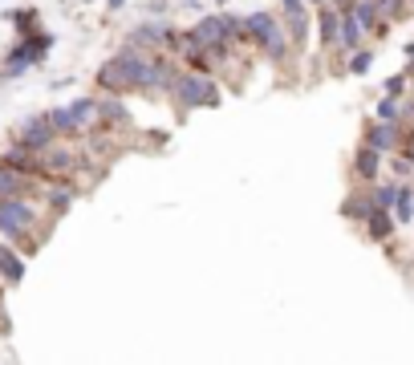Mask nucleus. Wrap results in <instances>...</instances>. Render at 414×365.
I'll return each instance as SVG.
<instances>
[{
    "instance_id": "nucleus-1",
    "label": "nucleus",
    "mask_w": 414,
    "mask_h": 365,
    "mask_svg": "<svg viewBox=\"0 0 414 365\" xmlns=\"http://www.w3.org/2000/svg\"><path fill=\"white\" fill-rule=\"evenodd\" d=\"M147 69H150V53H142L138 45L126 41V49H118L114 57H106L94 73V82L106 89V94H130V89H142L147 85Z\"/></svg>"
},
{
    "instance_id": "nucleus-2",
    "label": "nucleus",
    "mask_w": 414,
    "mask_h": 365,
    "mask_svg": "<svg viewBox=\"0 0 414 365\" xmlns=\"http://www.w3.org/2000/svg\"><path fill=\"white\" fill-rule=\"evenodd\" d=\"M240 25H244V45L260 49L272 66H284V57L293 49V37H288L281 17H272L268 8H256L248 17H240Z\"/></svg>"
},
{
    "instance_id": "nucleus-3",
    "label": "nucleus",
    "mask_w": 414,
    "mask_h": 365,
    "mask_svg": "<svg viewBox=\"0 0 414 365\" xmlns=\"http://www.w3.org/2000/svg\"><path fill=\"white\" fill-rule=\"evenodd\" d=\"M171 101L179 106V114H191V110H216L224 94H219V85L212 82V73H203V69H183L175 89H171Z\"/></svg>"
},
{
    "instance_id": "nucleus-4",
    "label": "nucleus",
    "mask_w": 414,
    "mask_h": 365,
    "mask_svg": "<svg viewBox=\"0 0 414 365\" xmlns=\"http://www.w3.org/2000/svg\"><path fill=\"white\" fill-rule=\"evenodd\" d=\"M49 45H53V33H25L8 49V61H4V78H20L25 69H33V66H41L45 57H49Z\"/></svg>"
},
{
    "instance_id": "nucleus-5",
    "label": "nucleus",
    "mask_w": 414,
    "mask_h": 365,
    "mask_svg": "<svg viewBox=\"0 0 414 365\" xmlns=\"http://www.w3.org/2000/svg\"><path fill=\"white\" fill-rule=\"evenodd\" d=\"M33 219H37V211L20 199V195L0 199V232L8 235V240H25L29 228H33Z\"/></svg>"
},
{
    "instance_id": "nucleus-6",
    "label": "nucleus",
    "mask_w": 414,
    "mask_h": 365,
    "mask_svg": "<svg viewBox=\"0 0 414 365\" xmlns=\"http://www.w3.org/2000/svg\"><path fill=\"white\" fill-rule=\"evenodd\" d=\"M126 41L138 45V49H171V41H175V25H171L166 17H150V20H142V25H134Z\"/></svg>"
},
{
    "instance_id": "nucleus-7",
    "label": "nucleus",
    "mask_w": 414,
    "mask_h": 365,
    "mask_svg": "<svg viewBox=\"0 0 414 365\" xmlns=\"http://www.w3.org/2000/svg\"><path fill=\"white\" fill-rule=\"evenodd\" d=\"M175 82H179V69L171 66V57L150 53V69H147V85H142V94H150V98H171Z\"/></svg>"
},
{
    "instance_id": "nucleus-8",
    "label": "nucleus",
    "mask_w": 414,
    "mask_h": 365,
    "mask_svg": "<svg viewBox=\"0 0 414 365\" xmlns=\"http://www.w3.org/2000/svg\"><path fill=\"white\" fill-rule=\"evenodd\" d=\"M53 138H57V130H53L49 114H33L29 122H20L17 147H25V150H33V154H41V150H49V147H53Z\"/></svg>"
},
{
    "instance_id": "nucleus-9",
    "label": "nucleus",
    "mask_w": 414,
    "mask_h": 365,
    "mask_svg": "<svg viewBox=\"0 0 414 365\" xmlns=\"http://www.w3.org/2000/svg\"><path fill=\"white\" fill-rule=\"evenodd\" d=\"M362 142L365 147H374V150H382V154L390 159V154L402 147V126H398V122H378V118H374V122L365 126Z\"/></svg>"
},
{
    "instance_id": "nucleus-10",
    "label": "nucleus",
    "mask_w": 414,
    "mask_h": 365,
    "mask_svg": "<svg viewBox=\"0 0 414 365\" xmlns=\"http://www.w3.org/2000/svg\"><path fill=\"white\" fill-rule=\"evenodd\" d=\"M382 159H386V154H382V150H374V147H358L353 150V179L358 182H378L382 179Z\"/></svg>"
},
{
    "instance_id": "nucleus-11",
    "label": "nucleus",
    "mask_w": 414,
    "mask_h": 365,
    "mask_svg": "<svg viewBox=\"0 0 414 365\" xmlns=\"http://www.w3.org/2000/svg\"><path fill=\"white\" fill-rule=\"evenodd\" d=\"M281 13H284V29L293 41H305L309 37V0H281Z\"/></svg>"
},
{
    "instance_id": "nucleus-12",
    "label": "nucleus",
    "mask_w": 414,
    "mask_h": 365,
    "mask_svg": "<svg viewBox=\"0 0 414 365\" xmlns=\"http://www.w3.org/2000/svg\"><path fill=\"white\" fill-rule=\"evenodd\" d=\"M337 33H341V8L321 4L317 8V41H321V49H337Z\"/></svg>"
},
{
    "instance_id": "nucleus-13",
    "label": "nucleus",
    "mask_w": 414,
    "mask_h": 365,
    "mask_svg": "<svg viewBox=\"0 0 414 365\" xmlns=\"http://www.w3.org/2000/svg\"><path fill=\"white\" fill-rule=\"evenodd\" d=\"M353 17H358V25H362L365 33H374V37L390 33V20H382L378 0H353Z\"/></svg>"
},
{
    "instance_id": "nucleus-14",
    "label": "nucleus",
    "mask_w": 414,
    "mask_h": 365,
    "mask_svg": "<svg viewBox=\"0 0 414 365\" xmlns=\"http://www.w3.org/2000/svg\"><path fill=\"white\" fill-rule=\"evenodd\" d=\"M394 228H398V219H394V211H390V207H374V211L365 216V235H370L374 244H390Z\"/></svg>"
},
{
    "instance_id": "nucleus-15",
    "label": "nucleus",
    "mask_w": 414,
    "mask_h": 365,
    "mask_svg": "<svg viewBox=\"0 0 414 365\" xmlns=\"http://www.w3.org/2000/svg\"><path fill=\"white\" fill-rule=\"evenodd\" d=\"M374 207H378V203H374V191H370V182H365L362 191H353V195L341 199V216H346L349 223H365V216H370Z\"/></svg>"
},
{
    "instance_id": "nucleus-16",
    "label": "nucleus",
    "mask_w": 414,
    "mask_h": 365,
    "mask_svg": "<svg viewBox=\"0 0 414 365\" xmlns=\"http://www.w3.org/2000/svg\"><path fill=\"white\" fill-rule=\"evenodd\" d=\"M362 37H365V29L358 25V17H353V4H349V8H341V33H337V49H346V53L362 49Z\"/></svg>"
},
{
    "instance_id": "nucleus-17",
    "label": "nucleus",
    "mask_w": 414,
    "mask_h": 365,
    "mask_svg": "<svg viewBox=\"0 0 414 365\" xmlns=\"http://www.w3.org/2000/svg\"><path fill=\"white\" fill-rule=\"evenodd\" d=\"M98 118L106 122V126H126V122H130V110H126L122 94H106V98H98Z\"/></svg>"
},
{
    "instance_id": "nucleus-18",
    "label": "nucleus",
    "mask_w": 414,
    "mask_h": 365,
    "mask_svg": "<svg viewBox=\"0 0 414 365\" xmlns=\"http://www.w3.org/2000/svg\"><path fill=\"white\" fill-rule=\"evenodd\" d=\"M0 276H4L8 284H20V280H25V260H20L8 244H0Z\"/></svg>"
},
{
    "instance_id": "nucleus-19",
    "label": "nucleus",
    "mask_w": 414,
    "mask_h": 365,
    "mask_svg": "<svg viewBox=\"0 0 414 365\" xmlns=\"http://www.w3.org/2000/svg\"><path fill=\"white\" fill-rule=\"evenodd\" d=\"M69 114H73V122H78V130H85V126H94L98 122V98H73L69 101Z\"/></svg>"
},
{
    "instance_id": "nucleus-20",
    "label": "nucleus",
    "mask_w": 414,
    "mask_h": 365,
    "mask_svg": "<svg viewBox=\"0 0 414 365\" xmlns=\"http://www.w3.org/2000/svg\"><path fill=\"white\" fill-rule=\"evenodd\" d=\"M390 211H394L398 223H414V187L410 182H398V199Z\"/></svg>"
},
{
    "instance_id": "nucleus-21",
    "label": "nucleus",
    "mask_w": 414,
    "mask_h": 365,
    "mask_svg": "<svg viewBox=\"0 0 414 365\" xmlns=\"http://www.w3.org/2000/svg\"><path fill=\"white\" fill-rule=\"evenodd\" d=\"M402 114H406L402 98H390V94H382L378 106H374V118H378V122H402Z\"/></svg>"
},
{
    "instance_id": "nucleus-22",
    "label": "nucleus",
    "mask_w": 414,
    "mask_h": 365,
    "mask_svg": "<svg viewBox=\"0 0 414 365\" xmlns=\"http://www.w3.org/2000/svg\"><path fill=\"white\" fill-rule=\"evenodd\" d=\"M8 195H25V175L0 163V199H8Z\"/></svg>"
},
{
    "instance_id": "nucleus-23",
    "label": "nucleus",
    "mask_w": 414,
    "mask_h": 365,
    "mask_svg": "<svg viewBox=\"0 0 414 365\" xmlns=\"http://www.w3.org/2000/svg\"><path fill=\"white\" fill-rule=\"evenodd\" d=\"M41 159H45V166H49L53 175H61V179H66L69 166H73V154H69V150H57V147L41 150Z\"/></svg>"
},
{
    "instance_id": "nucleus-24",
    "label": "nucleus",
    "mask_w": 414,
    "mask_h": 365,
    "mask_svg": "<svg viewBox=\"0 0 414 365\" xmlns=\"http://www.w3.org/2000/svg\"><path fill=\"white\" fill-rule=\"evenodd\" d=\"M370 191H374V203H378V207H394V199H398V179L370 182Z\"/></svg>"
},
{
    "instance_id": "nucleus-25",
    "label": "nucleus",
    "mask_w": 414,
    "mask_h": 365,
    "mask_svg": "<svg viewBox=\"0 0 414 365\" xmlns=\"http://www.w3.org/2000/svg\"><path fill=\"white\" fill-rule=\"evenodd\" d=\"M349 73H358V78H365L370 69H374V49H353L349 53V61H346Z\"/></svg>"
},
{
    "instance_id": "nucleus-26",
    "label": "nucleus",
    "mask_w": 414,
    "mask_h": 365,
    "mask_svg": "<svg viewBox=\"0 0 414 365\" xmlns=\"http://www.w3.org/2000/svg\"><path fill=\"white\" fill-rule=\"evenodd\" d=\"M49 122L57 134H82L78 130V122H73V114H69V106H57V110H49Z\"/></svg>"
},
{
    "instance_id": "nucleus-27",
    "label": "nucleus",
    "mask_w": 414,
    "mask_h": 365,
    "mask_svg": "<svg viewBox=\"0 0 414 365\" xmlns=\"http://www.w3.org/2000/svg\"><path fill=\"white\" fill-rule=\"evenodd\" d=\"M73 195H78L73 187H61V191H49V207H53V211H57V216H61V211H69V207H73Z\"/></svg>"
},
{
    "instance_id": "nucleus-28",
    "label": "nucleus",
    "mask_w": 414,
    "mask_h": 365,
    "mask_svg": "<svg viewBox=\"0 0 414 365\" xmlns=\"http://www.w3.org/2000/svg\"><path fill=\"white\" fill-rule=\"evenodd\" d=\"M378 8H382V17L406 20V0H378Z\"/></svg>"
},
{
    "instance_id": "nucleus-29",
    "label": "nucleus",
    "mask_w": 414,
    "mask_h": 365,
    "mask_svg": "<svg viewBox=\"0 0 414 365\" xmlns=\"http://www.w3.org/2000/svg\"><path fill=\"white\" fill-rule=\"evenodd\" d=\"M382 94H390V98H402V94H406V73H390V78L382 82Z\"/></svg>"
},
{
    "instance_id": "nucleus-30",
    "label": "nucleus",
    "mask_w": 414,
    "mask_h": 365,
    "mask_svg": "<svg viewBox=\"0 0 414 365\" xmlns=\"http://www.w3.org/2000/svg\"><path fill=\"white\" fill-rule=\"evenodd\" d=\"M13 25L20 33H37V13L33 8H20V13H13Z\"/></svg>"
},
{
    "instance_id": "nucleus-31",
    "label": "nucleus",
    "mask_w": 414,
    "mask_h": 365,
    "mask_svg": "<svg viewBox=\"0 0 414 365\" xmlns=\"http://www.w3.org/2000/svg\"><path fill=\"white\" fill-rule=\"evenodd\" d=\"M390 171H394V179H406V175H414V159L410 154H394V159H390Z\"/></svg>"
},
{
    "instance_id": "nucleus-32",
    "label": "nucleus",
    "mask_w": 414,
    "mask_h": 365,
    "mask_svg": "<svg viewBox=\"0 0 414 365\" xmlns=\"http://www.w3.org/2000/svg\"><path fill=\"white\" fill-rule=\"evenodd\" d=\"M402 57H406V61H414V41H406V45H402Z\"/></svg>"
},
{
    "instance_id": "nucleus-33",
    "label": "nucleus",
    "mask_w": 414,
    "mask_h": 365,
    "mask_svg": "<svg viewBox=\"0 0 414 365\" xmlns=\"http://www.w3.org/2000/svg\"><path fill=\"white\" fill-rule=\"evenodd\" d=\"M122 4H126V0H106V8H110V13H118Z\"/></svg>"
},
{
    "instance_id": "nucleus-34",
    "label": "nucleus",
    "mask_w": 414,
    "mask_h": 365,
    "mask_svg": "<svg viewBox=\"0 0 414 365\" xmlns=\"http://www.w3.org/2000/svg\"><path fill=\"white\" fill-rule=\"evenodd\" d=\"M321 4H329V0H309V8H321Z\"/></svg>"
},
{
    "instance_id": "nucleus-35",
    "label": "nucleus",
    "mask_w": 414,
    "mask_h": 365,
    "mask_svg": "<svg viewBox=\"0 0 414 365\" xmlns=\"http://www.w3.org/2000/svg\"><path fill=\"white\" fill-rule=\"evenodd\" d=\"M212 4H219V8H224V4H228V0H212Z\"/></svg>"
}]
</instances>
